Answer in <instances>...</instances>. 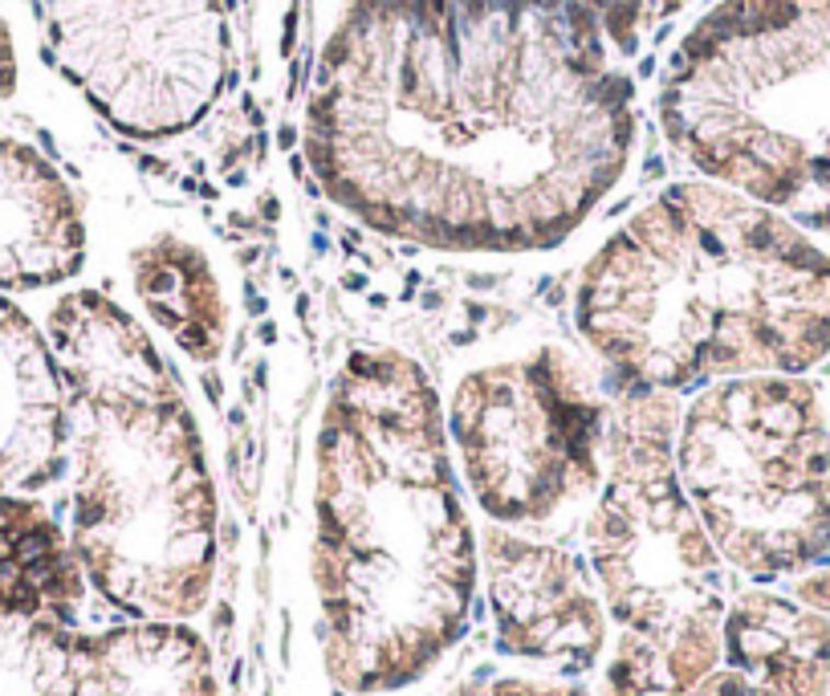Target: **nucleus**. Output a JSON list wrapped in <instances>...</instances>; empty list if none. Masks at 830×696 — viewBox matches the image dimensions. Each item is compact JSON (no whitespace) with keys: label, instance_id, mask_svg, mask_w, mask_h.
<instances>
[{"label":"nucleus","instance_id":"nucleus-1","mask_svg":"<svg viewBox=\"0 0 830 696\" xmlns=\"http://www.w3.org/2000/svg\"><path fill=\"white\" fill-rule=\"evenodd\" d=\"M635 85L566 0H355L306 106V163L383 237L554 249L623 175Z\"/></svg>","mask_w":830,"mask_h":696},{"label":"nucleus","instance_id":"nucleus-2","mask_svg":"<svg viewBox=\"0 0 830 696\" xmlns=\"http://www.w3.org/2000/svg\"><path fill=\"white\" fill-rule=\"evenodd\" d=\"M314 586L326 664L355 693L403 688L464 631L476 538L428 370L367 346L330 387L314 456Z\"/></svg>","mask_w":830,"mask_h":696},{"label":"nucleus","instance_id":"nucleus-3","mask_svg":"<svg viewBox=\"0 0 830 696\" xmlns=\"http://www.w3.org/2000/svg\"><path fill=\"white\" fill-rule=\"evenodd\" d=\"M574 327L623 387L806 375L830 355V253L741 192L672 184L587 261Z\"/></svg>","mask_w":830,"mask_h":696},{"label":"nucleus","instance_id":"nucleus-4","mask_svg":"<svg viewBox=\"0 0 830 696\" xmlns=\"http://www.w3.org/2000/svg\"><path fill=\"white\" fill-rule=\"evenodd\" d=\"M45 339L66 387L70 546L87 579L139 619H187L216 570L204 436L155 339L99 289L61 294Z\"/></svg>","mask_w":830,"mask_h":696},{"label":"nucleus","instance_id":"nucleus-5","mask_svg":"<svg viewBox=\"0 0 830 696\" xmlns=\"http://www.w3.org/2000/svg\"><path fill=\"white\" fill-rule=\"evenodd\" d=\"M659 127L692 168L830 237V0H725L668 57Z\"/></svg>","mask_w":830,"mask_h":696},{"label":"nucleus","instance_id":"nucleus-6","mask_svg":"<svg viewBox=\"0 0 830 696\" xmlns=\"http://www.w3.org/2000/svg\"><path fill=\"white\" fill-rule=\"evenodd\" d=\"M676 472L721 562L758 583L830 555V420L802 375H745L680 408Z\"/></svg>","mask_w":830,"mask_h":696},{"label":"nucleus","instance_id":"nucleus-7","mask_svg":"<svg viewBox=\"0 0 830 696\" xmlns=\"http://www.w3.org/2000/svg\"><path fill=\"white\" fill-rule=\"evenodd\" d=\"M445 427L457 477L493 526H550L607 477L611 403L562 346L460 375Z\"/></svg>","mask_w":830,"mask_h":696},{"label":"nucleus","instance_id":"nucleus-8","mask_svg":"<svg viewBox=\"0 0 830 696\" xmlns=\"http://www.w3.org/2000/svg\"><path fill=\"white\" fill-rule=\"evenodd\" d=\"M676 432L680 396L623 387L607 427V477L587 522L611 615L639 636L725 615L721 555L680 484Z\"/></svg>","mask_w":830,"mask_h":696},{"label":"nucleus","instance_id":"nucleus-9","mask_svg":"<svg viewBox=\"0 0 830 696\" xmlns=\"http://www.w3.org/2000/svg\"><path fill=\"white\" fill-rule=\"evenodd\" d=\"M485 574L497 640L509 655L562 669H587L599 655L607 619L574 555L505 526H488Z\"/></svg>","mask_w":830,"mask_h":696},{"label":"nucleus","instance_id":"nucleus-10","mask_svg":"<svg viewBox=\"0 0 830 696\" xmlns=\"http://www.w3.org/2000/svg\"><path fill=\"white\" fill-rule=\"evenodd\" d=\"M16 85L13 37L0 21V102ZM87 265V220L49 159L0 135V294L54 289Z\"/></svg>","mask_w":830,"mask_h":696},{"label":"nucleus","instance_id":"nucleus-11","mask_svg":"<svg viewBox=\"0 0 830 696\" xmlns=\"http://www.w3.org/2000/svg\"><path fill=\"white\" fill-rule=\"evenodd\" d=\"M66 472V387L45 330L0 294V493L33 498Z\"/></svg>","mask_w":830,"mask_h":696},{"label":"nucleus","instance_id":"nucleus-12","mask_svg":"<svg viewBox=\"0 0 830 696\" xmlns=\"http://www.w3.org/2000/svg\"><path fill=\"white\" fill-rule=\"evenodd\" d=\"M729 669L758 696H827L830 619L798 595L741 591L725 612Z\"/></svg>","mask_w":830,"mask_h":696},{"label":"nucleus","instance_id":"nucleus-13","mask_svg":"<svg viewBox=\"0 0 830 696\" xmlns=\"http://www.w3.org/2000/svg\"><path fill=\"white\" fill-rule=\"evenodd\" d=\"M87 598V570L70 534L33 498L0 493V612L73 624Z\"/></svg>","mask_w":830,"mask_h":696},{"label":"nucleus","instance_id":"nucleus-14","mask_svg":"<svg viewBox=\"0 0 830 696\" xmlns=\"http://www.w3.org/2000/svg\"><path fill=\"white\" fill-rule=\"evenodd\" d=\"M135 294L163 339L192 363H216L229 339V301L212 261L180 237H155L130 261Z\"/></svg>","mask_w":830,"mask_h":696},{"label":"nucleus","instance_id":"nucleus-15","mask_svg":"<svg viewBox=\"0 0 830 696\" xmlns=\"http://www.w3.org/2000/svg\"><path fill=\"white\" fill-rule=\"evenodd\" d=\"M94 696H216L204 643L180 624H130L99 636Z\"/></svg>","mask_w":830,"mask_h":696}]
</instances>
